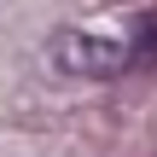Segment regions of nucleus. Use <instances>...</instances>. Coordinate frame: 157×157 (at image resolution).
<instances>
[{
  "instance_id": "2",
  "label": "nucleus",
  "mask_w": 157,
  "mask_h": 157,
  "mask_svg": "<svg viewBox=\"0 0 157 157\" xmlns=\"http://www.w3.org/2000/svg\"><path fill=\"white\" fill-rule=\"evenodd\" d=\"M151 58H157V17H146V23H140V47L128 52V70H140V64H151Z\"/></svg>"
},
{
  "instance_id": "1",
  "label": "nucleus",
  "mask_w": 157,
  "mask_h": 157,
  "mask_svg": "<svg viewBox=\"0 0 157 157\" xmlns=\"http://www.w3.org/2000/svg\"><path fill=\"white\" fill-rule=\"evenodd\" d=\"M64 70H82V76H111V70H128V52L117 41H99V35H64L58 52H52Z\"/></svg>"
}]
</instances>
